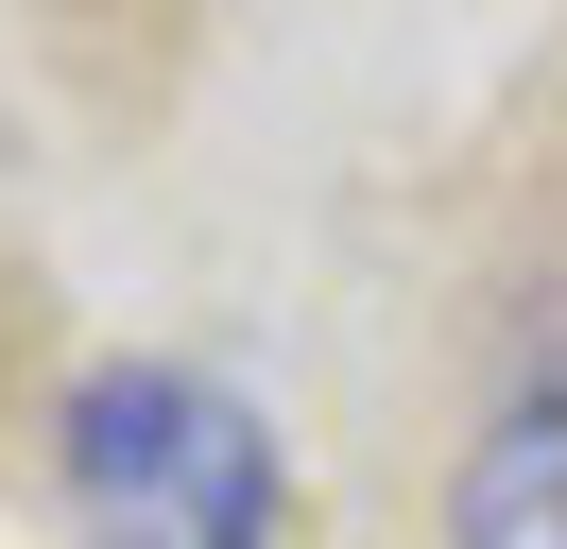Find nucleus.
<instances>
[{
    "mask_svg": "<svg viewBox=\"0 0 567 549\" xmlns=\"http://www.w3.org/2000/svg\"><path fill=\"white\" fill-rule=\"evenodd\" d=\"M70 498L104 549H276V429L189 361H104L70 395Z\"/></svg>",
    "mask_w": 567,
    "mask_h": 549,
    "instance_id": "1",
    "label": "nucleus"
},
{
    "mask_svg": "<svg viewBox=\"0 0 567 549\" xmlns=\"http://www.w3.org/2000/svg\"><path fill=\"white\" fill-rule=\"evenodd\" d=\"M447 549H567V395H516L447 480Z\"/></svg>",
    "mask_w": 567,
    "mask_h": 549,
    "instance_id": "2",
    "label": "nucleus"
}]
</instances>
